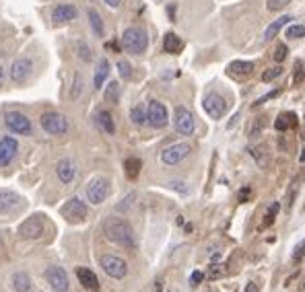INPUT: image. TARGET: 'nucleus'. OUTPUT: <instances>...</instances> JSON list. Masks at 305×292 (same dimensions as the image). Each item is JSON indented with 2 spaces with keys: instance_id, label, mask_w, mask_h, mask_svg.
Wrapping results in <instances>:
<instances>
[{
  "instance_id": "6ab92c4d",
  "label": "nucleus",
  "mask_w": 305,
  "mask_h": 292,
  "mask_svg": "<svg viewBox=\"0 0 305 292\" xmlns=\"http://www.w3.org/2000/svg\"><path fill=\"white\" fill-rule=\"evenodd\" d=\"M19 196L15 191H8V189H4V191H0V214H8V212H12L17 208V204H19Z\"/></svg>"
},
{
  "instance_id": "4c0bfd02",
  "label": "nucleus",
  "mask_w": 305,
  "mask_h": 292,
  "mask_svg": "<svg viewBox=\"0 0 305 292\" xmlns=\"http://www.w3.org/2000/svg\"><path fill=\"white\" fill-rule=\"evenodd\" d=\"M264 126H266V121L262 119V117H258V119H256V123L252 126V132H249V136H258V132H260L262 128H264Z\"/></svg>"
},
{
  "instance_id": "1a4fd4ad",
  "label": "nucleus",
  "mask_w": 305,
  "mask_h": 292,
  "mask_svg": "<svg viewBox=\"0 0 305 292\" xmlns=\"http://www.w3.org/2000/svg\"><path fill=\"white\" fill-rule=\"evenodd\" d=\"M147 121L152 128H165L169 123V116H167V107L161 101H151L147 107Z\"/></svg>"
},
{
  "instance_id": "ea45409f",
  "label": "nucleus",
  "mask_w": 305,
  "mask_h": 292,
  "mask_svg": "<svg viewBox=\"0 0 305 292\" xmlns=\"http://www.w3.org/2000/svg\"><path fill=\"white\" fill-rule=\"evenodd\" d=\"M202 278H204V274H202V272H194V274H192V278H190V284H192V286H198V284L202 282Z\"/></svg>"
},
{
  "instance_id": "2eb2a0df",
  "label": "nucleus",
  "mask_w": 305,
  "mask_h": 292,
  "mask_svg": "<svg viewBox=\"0 0 305 292\" xmlns=\"http://www.w3.org/2000/svg\"><path fill=\"white\" fill-rule=\"evenodd\" d=\"M17 150H19V144L15 138L10 136H4L2 140H0V167L8 165L12 159L17 157Z\"/></svg>"
},
{
  "instance_id": "4be33fe9",
  "label": "nucleus",
  "mask_w": 305,
  "mask_h": 292,
  "mask_svg": "<svg viewBox=\"0 0 305 292\" xmlns=\"http://www.w3.org/2000/svg\"><path fill=\"white\" fill-rule=\"evenodd\" d=\"M109 70H112V68H109L107 58H101V60H99V66H97L95 78H93V85H95L97 91L105 87V80H107V76H109Z\"/></svg>"
},
{
  "instance_id": "aec40b11",
  "label": "nucleus",
  "mask_w": 305,
  "mask_h": 292,
  "mask_svg": "<svg viewBox=\"0 0 305 292\" xmlns=\"http://www.w3.org/2000/svg\"><path fill=\"white\" fill-rule=\"evenodd\" d=\"M297 123H299L297 114H293V111H287V114H281L279 117H276V121H274V128L279 130V132H287V130H293V128H297Z\"/></svg>"
},
{
  "instance_id": "de8ad7c7",
  "label": "nucleus",
  "mask_w": 305,
  "mask_h": 292,
  "mask_svg": "<svg viewBox=\"0 0 305 292\" xmlns=\"http://www.w3.org/2000/svg\"><path fill=\"white\" fill-rule=\"evenodd\" d=\"M105 48H107V50H112V52H116V54L120 52V46L116 44V41H109V44H105Z\"/></svg>"
},
{
  "instance_id": "c756f323",
  "label": "nucleus",
  "mask_w": 305,
  "mask_h": 292,
  "mask_svg": "<svg viewBox=\"0 0 305 292\" xmlns=\"http://www.w3.org/2000/svg\"><path fill=\"white\" fill-rule=\"evenodd\" d=\"M118 95H120V82L118 80H112L105 89V101L109 103H116L118 101Z\"/></svg>"
},
{
  "instance_id": "9d476101",
  "label": "nucleus",
  "mask_w": 305,
  "mask_h": 292,
  "mask_svg": "<svg viewBox=\"0 0 305 292\" xmlns=\"http://www.w3.org/2000/svg\"><path fill=\"white\" fill-rule=\"evenodd\" d=\"M19 237L21 239H27V241H33V239H39L41 234H44V220H41L39 216H31V218H27L23 220L19 229Z\"/></svg>"
},
{
  "instance_id": "ddd939ff",
  "label": "nucleus",
  "mask_w": 305,
  "mask_h": 292,
  "mask_svg": "<svg viewBox=\"0 0 305 292\" xmlns=\"http://www.w3.org/2000/svg\"><path fill=\"white\" fill-rule=\"evenodd\" d=\"M190 144H186V142H177V144H171V146H167L163 152H161V161L165 163V165H169V167H173V165H179L182 163L188 155H190Z\"/></svg>"
},
{
  "instance_id": "a19ab883",
  "label": "nucleus",
  "mask_w": 305,
  "mask_h": 292,
  "mask_svg": "<svg viewBox=\"0 0 305 292\" xmlns=\"http://www.w3.org/2000/svg\"><path fill=\"white\" fill-rule=\"evenodd\" d=\"M301 74H303V60H297V64H295V80L297 82L301 80Z\"/></svg>"
},
{
  "instance_id": "e433bc0d",
  "label": "nucleus",
  "mask_w": 305,
  "mask_h": 292,
  "mask_svg": "<svg viewBox=\"0 0 305 292\" xmlns=\"http://www.w3.org/2000/svg\"><path fill=\"white\" fill-rule=\"evenodd\" d=\"M118 72L122 74V78H130V66H128V62H120L118 64Z\"/></svg>"
},
{
  "instance_id": "bb28decb",
  "label": "nucleus",
  "mask_w": 305,
  "mask_h": 292,
  "mask_svg": "<svg viewBox=\"0 0 305 292\" xmlns=\"http://www.w3.org/2000/svg\"><path fill=\"white\" fill-rule=\"evenodd\" d=\"M141 169H143V161L141 159H126V163H124V171H126V177L130 179V181H134V179L141 175Z\"/></svg>"
},
{
  "instance_id": "72a5a7b5",
  "label": "nucleus",
  "mask_w": 305,
  "mask_h": 292,
  "mask_svg": "<svg viewBox=\"0 0 305 292\" xmlns=\"http://www.w3.org/2000/svg\"><path fill=\"white\" fill-rule=\"evenodd\" d=\"M303 33H305V25L299 23V25H293V27H291V29L287 31V37H291V39H301Z\"/></svg>"
},
{
  "instance_id": "9b49d317",
  "label": "nucleus",
  "mask_w": 305,
  "mask_h": 292,
  "mask_svg": "<svg viewBox=\"0 0 305 292\" xmlns=\"http://www.w3.org/2000/svg\"><path fill=\"white\" fill-rule=\"evenodd\" d=\"M173 121H175V130L184 136H192L194 130H196V121H194V116L182 105L175 107V114H173Z\"/></svg>"
},
{
  "instance_id": "a878e982",
  "label": "nucleus",
  "mask_w": 305,
  "mask_h": 292,
  "mask_svg": "<svg viewBox=\"0 0 305 292\" xmlns=\"http://www.w3.org/2000/svg\"><path fill=\"white\" fill-rule=\"evenodd\" d=\"M254 72V62H243V60H235L229 64V74H239V76H247Z\"/></svg>"
},
{
  "instance_id": "37998d69",
  "label": "nucleus",
  "mask_w": 305,
  "mask_h": 292,
  "mask_svg": "<svg viewBox=\"0 0 305 292\" xmlns=\"http://www.w3.org/2000/svg\"><path fill=\"white\" fill-rule=\"evenodd\" d=\"M301 255H303V241L297 245V249H295V253H293V259L297 261V259H301Z\"/></svg>"
},
{
  "instance_id": "603ef678",
  "label": "nucleus",
  "mask_w": 305,
  "mask_h": 292,
  "mask_svg": "<svg viewBox=\"0 0 305 292\" xmlns=\"http://www.w3.org/2000/svg\"><path fill=\"white\" fill-rule=\"evenodd\" d=\"M171 292H175V290H171Z\"/></svg>"
},
{
  "instance_id": "b1692460",
  "label": "nucleus",
  "mask_w": 305,
  "mask_h": 292,
  "mask_svg": "<svg viewBox=\"0 0 305 292\" xmlns=\"http://www.w3.org/2000/svg\"><path fill=\"white\" fill-rule=\"evenodd\" d=\"M10 286L15 288L17 292H29L31 290V278L27 276L25 272H17V274H12V278H10Z\"/></svg>"
},
{
  "instance_id": "2f4dec72",
  "label": "nucleus",
  "mask_w": 305,
  "mask_h": 292,
  "mask_svg": "<svg viewBox=\"0 0 305 292\" xmlns=\"http://www.w3.org/2000/svg\"><path fill=\"white\" fill-rule=\"evenodd\" d=\"M76 54H78V58L80 60H85V62H89L91 58H93V54H91V48L87 46V44H76Z\"/></svg>"
},
{
  "instance_id": "c9c22d12",
  "label": "nucleus",
  "mask_w": 305,
  "mask_h": 292,
  "mask_svg": "<svg viewBox=\"0 0 305 292\" xmlns=\"http://www.w3.org/2000/svg\"><path fill=\"white\" fill-rule=\"evenodd\" d=\"M287 54H289V48L285 44H279V46H276V52H274V60L279 64H283L285 58H287Z\"/></svg>"
},
{
  "instance_id": "79ce46f5",
  "label": "nucleus",
  "mask_w": 305,
  "mask_h": 292,
  "mask_svg": "<svg viewBox=\"0 0 305 292\" xmlns=\"http://www.w3.org/2000/svg\"><path fill=\"white\" fill-rule=\"evenodd\" d=\"M276 95H279V91H272V93L264 95V97H262V99H258V101H256V105H262V103H266L268 99H272V97H276Z\"/></svg>"
},
{
  "instance_id": "20e7f679",
  "label": "nucleus",
  "mask_w": 305,
  "mask_h": 292,
  "mask_svg": "<svg viewBox=\"0 0 305 292\" xmlns=\"http://www.w3.org/2000/svg\"><path fill=\"white\" fill-rule=\"evenodd\" d=\"M60 214L64 216L66 222H71V225H80V222L87 220L89 210H87V204L80 198H71L60 208Z\"/></svg>"
},
{
  "instance_id": "cd10ccee",
  "label": "nucleus",
  "mask_w": 305,
  "mask_h": 292,
  "mask_svg": "<svg viewBox=\"0 0 305 292\" xmlns=\"http://www.w3.org/2000/svg\"><path fill=\"white\" fill-rule=\"evenodd\" d=\"M87 17H89V23H91V29L95 35H103L105 27H103V21H101V15L97 12L95 8H89L87 10Z\"/></svg>"
},
{
  "instance_id": "c03bdc74",
  "label": "nucleus",
  "mask_w": 305,
  "mask_h": 292,
  "mask_svg": "<svg viewBox=\"0 0 305 292\" xmlns=\"http://www.w3.org/2000/svg\"><path fill=\"white\" fill-rule=\"evenodd\" d=\"M103 2L109 6V8H120V4H122V0H103Z\"/></svg>"
},
{
  "instance_id": "49530a36",
  "label": "nucleus",
  "mask_w": 305,
  "mask_h": 292,
  "mask_svg": "<svg viewBox=\"0 0 305 292\" xmlns=\"http://www.w3.org/2000/svg\"><path fill=\"white\" fill-rule=\"evenodd\" d=\"M243 292H260V288H258V284L256 282H247V286H245V290Z\"/></svg>"
},
{
  "instance_id": "393cba45",
  "label": "nucleus",
  "mask_w": 305,
  "mask_h": 292,
  "mask_svg": "<svg viewBox=\"0 0 305 292\" xmlns=\"http://www.w3.org/2000/svg\"><path fill=\"white\" fill-rule=\"evenodd\" d=\"M97 126H99L105 134H116V126H114V117H112V114L109 111H99L97 114Z\"/></svg>"
},
{
  "instance_id": "a18cd8bd",
  "label": "nucleus",
  "mask_w": 305,
  "mask_h": 292,
  "mask_svg": "<svg viewBox=\"0 0 305 292\" xmlns=\"http://www.w3.org/2000/svg\"><path fill=\"white\" fill-rule=\"evenodd\" d=\"M247 198H249V187H243L239 191V202H247Z\"/></svg>"
},
{
  "instance_id": "f704fd0d",
  "label": "nucleus",
  "mask_w": 305,
  "mask_h": 292,
  "mask_svg": "<svg viewBox=\"0 0 305 292\" xmlns=\"http://www.w3.org/2000/svg\"><path fill=\"white\" fill-rule=\"evenodd\" d=\"M289 2H291V0H266V8L272 10V12H276V10L285 8Z\"/></svg>"
},
{
  "instance_id": "dca6fc26",
  "label": "nucleus",
  "mask_w": 305,
  "mask_h": 292,
  "mask_svg": "<svg viewBox=\"0 0 305 292\" xmlns=\"http://www.w3.org/2000/svg\"><path fill=\"white\" fill-rule=\"evenodd\" d=\"M76 15H78V10H76L75 4H58V6H54V10H52L54 23H68V21L76 19Z\"/></svg>"
},
{
  "instance_id": "4468645a",
  "label": "nucleus",
  "mask_w": 305,
  "mask_h": 292,
  "mask_svg": "<svg viewBox=\"0 0 305 292\" xmlns=\"http://www.w3.org/2000/svg\"><path fill=\"white\" fill-rule=\"evenodd\" d=\"M46 280H48V284L54 292H68V288H71V284H68V274L60 266L48 268L46 270Z\"/></svg>"
},
{
  "instance_id": "473e14b6",
  "label": "nucleus",
  "mask_w": 305,
  "mask_h": 292,
  "mask_svg": "<svg viewBox=\"0 0 305 292\" xmlns=\"http://www.w3.org/2000/svg\"><path fill=\"white\" fill-rule=\"evenodd\" d=\"M281 74H283V64H279V66L270 68V70H266L264 74H262V80H264V82H270V80H274L276 76H281Z\"/></svg>"
},
{
  "instance_id": "0eeeda50",
  "label": "nucleus",
  "mask_w": 305,
  "mask_h": 292,
  "mask_svg": "<svg viewBox=\"0 0 305 292\" xmlns=\"http://www.w3.org/2000/svg\"><path fill=\"white\" fill-rule=\"evenodd\" d=\"M99 263H101V270L109 278H114V280H122V278H126V274H128V266H126V261H124L122 257L103 255Z\"/></svg>"
},
{
  "instance_id": "8fccbe9b",
  "label": "nucleus",
  "mask_w": 305,
  "mask_h": 292,
  "mask_svg": "<svg viewBox=\"0 0 305 292\" xmlns=\"http://www.w3.org/2000/svg\"><path fill=\"white\" fill-rule=\"evenodd\" d=\"M2 82H4V68L0 66V85H2Z\"/></svg>"
},
{
  "instance_id": "09e8293b",
  "label": "nucleus",
  "mask_w": 305,
  "mask_h": 292,
  "mask_svg": "<svg viewBox=\"0 0 305 292\" xmlns=\"http://www.w3.org/2000/svg\"><path fill=\"white\" fill-rule=\"evenodd\" d=\"M152 292H163V284L161 282H155V290Z\"/></svg>"
},
{
  "instance_id": "423d86ee",
  "label": "nucleus",
  "mask_w": 305,
  "mask_h": 292,
  "mask_svg": "<svg viewBox=\"0 0 305 292\" xmlns=\"http://www.w3.org/2000/svg\"><path fill=\"white\" fill-rule=\"evenodd\" d=\"M109 196V181L105 177H95L91 179V183L87 185V200L95 206H99L107 200Z\"/></svg>"
},
{
  "instance_id": "58836bf2",
  "label": "nucleus",
  "mask_w": 305,
  "mask_h": 292,
  "mask_svg": "<svg viewBox=\"0 0 305 292\" xmlns=\"http://www.w3.org/2000/svg\"><path fill=\"white\" fill-rule=\"evenodd\" d=\"M276 210H279V204H272V206H270V210H268V218H266V222H264V227H270V225H272Z\"/></svg>"
},
{
  "instance_id": "7ed1b4c3",
  "label": "nucleus",
  "mask_w": 305,
  "mask_h": 292,
  "mask_svg": "<svg viewBox=\"0 0 305 292\" xmlns=\"http://www.w3.org/2000/svg\"><path fill=\"white\" fill-rule=\"evenodd\" d=\"M39 126L46 134L62 136L68 132V119L62 114H58V111H46V114H41V117H39Z\"/></svg>"
},
{
  "instance_id": "a211bd4d",
  "label": "nucleus",
  "mask_w": 305,
  "mask_h": 292,
  "mask_svg": "<svg viewBox=\"0 0 305 292\" xmlns=\"http://www.w3.org/2000/svg\"><path fill=\"white\" fill-rule=\"evenodd\" d=\"M75 173H76V169H75V163L73 161L62 159V161L56 163V175L60 179V183H71L73 179H75Z\"/></svg>"
},
{
  "instance_id": "f3484780",
  "label": "nucleus",
  "mask_w": 305,
  "mask_h": 292,
  "mask_svg": "<svg viewBox=\"0 0 305 292\" xmlns=\"http://www.w3.org/2000/svg\"><path fill=\"white\" fill-rule=\"evenodd\" d=\"M76 278H78L80 286L85 288V290H89V292H99V280H97V276H95L91 270L78 268V270H76Z\"/></svg>"
},
{
  "instance_id": "f257e3e1",
  "label": "nucleus",
  "mask_w": 305,
  "mask_h": 292,
  "mask_svg": "<svg viewBox=\"0 0 305 292\" xmlns=\"http://www.w3.org/2000/svg\"><path fill=\"white\" fill-rule=\"evenodd\" d=\"M103 234H105V239H107L109 243H116V245H120V247L132 249V247L136 245L132 227H130L124 218H118V216H109V218L103 222Z\"/></svg>"
},
{
  "instance_id": "f8f14e48",
  "label": "nucleus",
  "mask_w": 305,
  "mask_h": 292,
  "mask_svg": "<svg viewBox=\"0 0 305 292\" xmlns=\"http://www.w3.org/2000/svg\"><path fill=\"white\" fill-rule=\"evenodd\" d=\"M31 72H33V62L29 58H25V56H21L10 66V80L17 82V85H23V82L29 80Z\"/></svg>"
},
{
  "instance_id": "6e6552de",
  "label": "nucleus",
  "mask_w": 305,
  "mask_h": 292,
  "mask_svg": "<svg viewBox=\"0 0 305 292\" xmlns=\"http://www.w3.org/2000/svg\"><path fill=\"white\" fill-rule=\"evenodd\" d=\"M202 109H204L206 114H209L213 119H221V117L225 116V111H227V101H225V97H223V95L211 93V95H206V97H204Z\"/></svg>"
},
{
  "instance_id": "412c9836",
  "label": "nucleus",
  "mask_w": 305,
  "mask_h": 292,
  "mask_svg": "<svg viewBox=\"0 0 305 292\" xmlns=\"http://www.w3.org/2000/svg\"><path fill=\"white\" fill-rule=\"evenodd\" d=\"M163 50L167 52V54H182V50H184V41L179 39L173 31H167L165 33V37H163Z\"/></svg>"
},
{
  "instance_id": "7c9ffc66",
  "label": "nucleus",
  "mask_w": 305,
  "mask_h": 292,
  "mask_svg": "<svg viewBox=\"0 0 305 292\" xmlns=\"http://www.w3.org/2000/svg\"><path fill=\"white\" fill-rule=\"evenodd\" d=\"M82 85H85V82H82V76L76 72L75 76H73V89H71V101H76L78 97H80V93H82Z\"/></svg>"
},
{
  "instance_id": "5701e85b",
  "label": "nucleus",
  "mask_w": 305,
  "mask_h": 292,
  "mask_svg": "<svg viewBox=\"0 0 305 292\" xmlns=\"http://www.w3.org/2000/svg\"><path fill=\"white\" fill-rule=\"evenodd\" d=\"M291 19H293V17H291V15H283L281 19H276V21H272L268 27H266V31H264V41H272L276 35H279L281 33V29H283V27L287 25V23H291Z\"/></svg>"
},
{
  "instance_id": "c85d7f7f",
  "label": "nucleus",
  "mask_w": 305,
  "mask_h": 292,
  "mask_svg": "<svg viewBox=\"0 0 305 292\" xmlns=\"http://www.w3.org/2000/svg\"><path fill=\"white\" fill-rule=\"evenodd\" d=\"M130 119L136 123V126H143V123H147V107L145 105H136L130 111Z\"/></svg>"
},
{
  "instance_id": "3c124183",
  "label": "nucleus",
  "mask_w": 305,
  "mask_h": 292,
  "mask_svg": "<svg viewBox=\"0 0 305 292\" xmlns=\"http://www.w3.org/2000/svg\"><path fill=\"white\" fill-rule=\"evenodd\" d=\"M0 247H2V234H0Z\"/></svg>"
},
{
  "instance_id": "f03ea898",
  "label": "nucleus",
  "mask_w": 305,
  "mask_h": 292,
  "mask_svg": "<svg viewBox=\"0 0 305 292\" xmlns=\"http://www.w3.org/2000/svg\"><path fill=\"white\" fill-rule=\"evenodd\" d=\"M122 48L130 52V54H143L147 48H149V35L143 27H128L126 31L122 35Z\"/></svg>"
},
{
  "instance_id": "39448f33",
  "label": "nucleus",
  "mask_w": 305,
  "mask_h": 292,
  "mask_svg": "<svg viewBox=\"0 0 305 292\" xmlns=\"http://www.w3.org/2000/svg\"><path fill=\"white\" fill-rule=\"evenodd\" d=\"M4 126L15 132V134H23V136H31L33 132V126L27 116L19 114V111H8V114H4Z\"/></svg>"
}]
</instances>
